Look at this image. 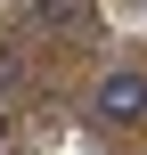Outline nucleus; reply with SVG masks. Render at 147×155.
<instances>
[{
    "label": "nucleus",
    "mask_w": 147,
    "mask_h": 155,
    "mask_svg": "<svg viewBox=\"0 0 147 155\" xmlns=\"http://www.w3.org/2000/svg\"><path fill=\"white\" fill-rule=\"evenodd\" d=\"M90 114H98V123H139L147 114V74H131V65L106 74V82L90 90Z\"/></svg>",
    "instance_id": "1"
},
{
    "label": "nucleus",
    "mask_w": 147,
    "mask_h": 155,
    "mask_svg": "<svg viewBox=\"0 0 147 155\" xmlns=\"http://www.w3.org/2000/svg\"><path fill=\"white\" fill-rule=\"evenodd\" d=\"M82 0H33V25H74Z\"/></svg>",
    "instance_id": "2"
},
{
    "label": "nucleus",
    "mask_w": 147,
    "mask_h": 155,
    "mask_svg": "<svg viewBox=\"0 0 147 155\" xmlns=\"http://www.w3.org/2000/svg\"><path fill=\"white\" fill-rule=\"evenodd\" d=\"M8 82H16V57H8V49H0V90H8Z\"/></svg>",
    "instance_id": "3"
},
{
    "label": "nucleus",
    "mask_w": 147,
    "mask_h": 155,
    "mask_svg": "<svg viewBox=\"0 0 147 155\" xmlns=\"http://www.w3.org/2000/svg\"><path fill=\"white\" fill-rule=\"evenodd\" d=\"M0 147H8V114H0Z\"/></svg>",
    "instance_id": "4"
}]
</instances>
